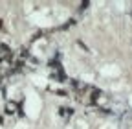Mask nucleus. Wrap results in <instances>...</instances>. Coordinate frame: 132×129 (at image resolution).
Returning <instances> with one entry per match:
<instances>
[{
  "label": "nucleus",
  "mask_w": 132,
  "mask_h": 129,
  "mask_svg": "<svg viewBox=\"0 0 132 129\" xmlns=\"http://www.w3.org/2000/svg\"><path fill=\"white\" fill-rule=\"evenodd\" d=\"M6 112L7 114H19L20 109H19V105H16L15 102H7L6 103Z\"/></svg>",
  "instance_id": "obj_1"
},
{
  "label": "nucleus",
  "mask_w": 132,
  "mask_h": 129,
  "mask_svg": "<svg viewBox=\"0 0 132 129\" xmlns=\"http://www.w3.org/2000/svg\"><path fill=\"white\" fill-rule=\"evenodd\" d=\"M70 114H72V109H64V107L61 109V116H62L64 120H68V118H70Z\"/></svg>",
  "instance_id": "obj_2"
},
{
  "label": "nucleus",
  "mask_w": 132,
  "mask_h": 129,
  "mask_svg": "<svg viewBox=\"0 0 132 129\" xmlns=\"http://www.w3.org/2000/svg\"><path fill=\"white\" fill-rule=\"evenodd\" d=\"M0 28H2V20H0Z\"/></svg>",
  "instance_id": "obj_3"
}]
</instances>
